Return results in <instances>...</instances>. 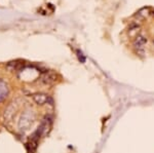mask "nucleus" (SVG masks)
Masks as SVG:
<instances>
[{
    "label": "nucleus",
    "mask_w": 154,
    "mask_h": 153,
    "mask_svg": "<svg viewBox=\"0 0 154 153\" xmlns=\"http://www.w3.org/2000/svg\"><path fill=\"white\" fill-rule=\"evenodd\" d=\"M34 122V115L30 111H25L22 114L21 118L19 121V129L21 130H27L30 129Z\"/></svg>",
    "instance_id": "1"
},
{
    "label": "nucleus",
    "mask_w": 154,
    "mask_h": 153,
    "mask_svg": "<svg viewBox=\"0 0 154 153\" xmlns=\"http://www.w3.org/2000/svg\"><path fill=\"white\" fill-rule=\"evenodd\" d=\"M41 137L42 136L40 135V133H39L37 130L33 133V135L31 136V138H30L28 143L26 144V148H27V151H28V153H34L36 151L39 139H40Z\"/></svg>",
    "instance_id": "2"
},
{
    "label": "nucleus",
    "mask_w": 154,
    "mask_h": 153,
    "mask_svg": "<svg viewBox=\"0 0 154 153\" xmlns=\"http://www.w3.org/2000/svg\"><path fill=\"white\" fill-rule=\"evenodd\" d=\"M32 99L33 101L39 106H43L46 104H53V100L48 95L43 93H36L34 95H32Z\"/></svg>",
    "instance_id": "3"
},
{
    "label": "nucleus",
    "mask_w": 154,
    "mask_h": 153,
    "mask_svg": "<svg viewBox=\"0 0 154 153\" xmlns=\"http://www.w3.org/2000/svg\"><path fill=\"white\" fill-rule=\"evenodd\" d=\"M51 124H53V118L49 116V115H46L42 119V121L40 123V125H39V127L37 129V130L40 133L41 136H44L49 133V130L51 129Z\"/></svg>",
    "instance_id": "4"
},
{
    "label": "nucleus",
    "mask_w": 154,
    "mask_h": 153,
    "mask_svg": "<svg viewBox=\"0 0 154 153\" xmlns=\"http://www.w3.org/2000/svg\"><path fill=\"white\" fill-rule=\"evenodd\" d=\"M147 43V38L143 35H138L136 39L134 40V47H135L136 51L138 54L144 53V46Z\"/></svg>",
    "instance_id": "5"
},
{
    "label": "nucleus",
    "mask_w": 154,
    "mask_h": 153,
    "mask_svg": "<svg viewBox=\"0 0 154 153\" xmlns=\"http://www.w3.org/2000/svg\"><path fill=\"white\" fill-rule=\"evenodd\" d=\"M9 93V88L7 83L4 80L0 79V103H2L3 101L6 100V98L8 97Z\"/></svg>",
    "instance_id": "6"
},
{
    "label": "nucleus",
    "mask_w": 154,
    "mask_h": 153,
    "mask_svg": "<svg viewBox=\"0 0 154 153\" xmlns=\"http://www.w3.org/2000/svg\"><path fill=\"white\" fill-rule=\"evenodd\" d=\"M40 80L45 84H51L54 81L57 80V75L54 72H51V71H48V72H44L41 75Z\"/></svg>",
    "instance_id": "7"
},
{
    "label": "nucleus",
    "mask_w": 154,
    "mask_h": 153,
    "mask_svg": "<svg viewBox=\"0 0 154 153\" xmlns=\"http://www.w3.org/2000/svg\"><path fill=\"white\" fill-rule=\"evenodd\" d=\"M76 54H77V57H78V60L81 62V63H84L85 62V57L82 55L80 50H76Z\"/></svg>",
    "instance_id": "8"
}]
</instances>
